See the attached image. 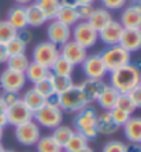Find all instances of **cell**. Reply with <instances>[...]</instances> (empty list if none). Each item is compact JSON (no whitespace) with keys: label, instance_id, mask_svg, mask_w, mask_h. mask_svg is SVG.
Listing matches in <instances>:
<instances>
[{"label":"cell","instance_id":"1","mask_svg":"<svg viewBox=\"0 0 141 152\" xmlns=\"http://www.w3.org/2000/svg\"><path fill=\"white\" fill-rule=\"evenodd\" d=\"M141 70L138 66L129 63L110 73V84L118 93H129L140 85Z\"/></svg>","mask_w":141,"mask_h":152},{"label":"cell","instance_id":"2","mask_svg":"<svg viewBox=\"0 0 141 152\" xmlns=\"http://www.w3.org/2000/svg\"><path fill=\"white\" fill-rule=\"evenodd\" d=\"M96 121H97V113L92 107H85L77 113L74 117V129L75 132L81 133L88 141L97 138L99 133L96 129Z\"/></svg>","mask_w":141,"mask_h":152},{"label":"cell","instance_id":"3","mask_svg":"<svg viewBox=\"0 0 141 152\" xmlns=\"http://www.w3.org/2000/svg\"><path fill=\"white\" fill-rule=\"evenodd\" d=\"M58 100H59L60 110L67 111V113H78L80 110L89 106V102L86 100L84 92L80 88V85L75 84H73L63 93H59V99Z\"/></svg>","mask_w":141,"mask_h":152},{"label":"cell","instance_id":"4","mask_svg":"<svg viewBox=\"0 0 141 152\" xmlns=\"http://www.w3.org/2000/svg\"><path fill=\"white\" fill-rule=\"evenodd\" d=\"M100 55H102V59L104 62V66H106L108 73L115 71L118 69L126 66V64L132 63V53L127 52L125 48H122L119 44L106 47V50Z\"/></svg>","mask_w":141,"mask_h":152},{"label":"cell","instance_id":"5","mask_svg":"<svg viewBox=\"0 0 141 152\" xmlns=\"http://www.w3.org/2000/svg\"><path fill=\"white\" fill-rule=\"evenodd\" d=\"M33 121L39 125L40 127L53 130L55 127L62 125L63 121V111L58 106H50L44 104L41 108L33 113Z\"/></svg>","mask_w":141,"mask_h":152},{"label":"cell","instance_id":"6","mask_svg":"<svg viewBox=\"0 0 141 152\" xmlns=\"http://www.w3.org/2000/svg\"><path fill=\"white\" fill-rule=\"evenodd\" d=\"M71 40L88 50L95 47V44L99 40V33L86 21H80L71 28Z\"/></svg>","mask_w":141,"mask_h":152},{"label":"cell","instance_id":"7","mask_svg":"<svg viewBox=\"0 0 141 152\" xmlns=\"http://www.w3.org/2000/svg\"><path fill=\"white\" fill-rule=\"evenodd\" d=\"M59 47L52 44L51 41H42L40 44L34 47V50H33V62L36 63H40L42 66H45V67L51 69V66L53 64V62L59 58Z\"/></svg>","mask_w":141,"mask_h":152},{"label":"cell","instance_id":"8","mask_svg":"<svg viewBox=\"0 0 141 152\" xmlns=\"http://www.w3.org/2000/svg\"><path fill=\"white\" fill-rule=\"evenodd\" d=\"M40 137H41L40 126L33 119L19 125V126H15V138L19 144L25 145V147L36 145Z\"/></svg>","mask_w":141,"mask_h":152},{"label":"cell","instance_id":"9","mask_svg":"<svg viewBox=\"0 0 141 152\" xmlns=\"http://www.w3.org/2000/svg\"><path fill=\"white\" fill-rule=\"evenodd\" d=\"M26 85L25 73L6 69L0 74V88L3 92H17L19 93Z\"/></svg>","mask_w":141,"mask_h":152},{"label":"cell","instance_id":"10","mask_svg":"<svg viewBox=\"0 0 141 152\" xmlns=\"http://www.w3.org/2000/svg\"><path fill=\"white\" fill-rule=\"evenodd\" d=\"M82 73L85 74L86 78L91 80H103L108 73L104 66V62L102 59L100 53H93V55H88L85 58V60L81 63Z\"/></svg>","mask_w":141,"mask_h":152},{"label":"cell","instance_id":"11","mask_svg":"<svg viewBox=\"0 0 141 152\" xmlns=\"http://www.w3.org/2000/svg\"><path fill=\"white\" fill-rule=\"evenodd\" d=\"M6 115H7L8 125H12L14 127L33 119V111L22 100H18L12 106L7 107Z\"/></svg>","mask_w":141,"mask_h":152},{"label":"cell","instance_id":"12","mask_svg":"<svg viewBox=\"0 0 141 152\" xmlns=\"http://www.w3.org/2000/svg\"><path fill=\"white\" fill-rule=\"evenodd\" d=\"M47 37H48V41H51L52 44L62 47L71 40V28L56 19L50 21V25L47 28Z\"/></svg>","mask_w":141,"mask_h":152},{"label":"cell","instance_id":"13","mask_svg":"<svg viewBox=\"0 0 141 152\" xmlns=\"http://www.w3.org/2000/svg\"><path fill=\"white\" fill-rule=\"evenodd\" d=\"M59 53L60 56L69 60L71 64L74 66H81V63L85 60V58L88 56V50L77 44L75 41L70 40L62 47H59Z\"/></svg>","mask_w":141,"mask_h":152},{"label":"cell","instance_id":"14","mask_svg":"<svg viewBox=\"0 0 141 152\" xmlns=\"http://www.w3.org/2000/svg\"><path fill=\"white\" fill-rule=\"evenodd\" d=\"M121 25L125 29H141V6L133 3L125 6L121 14Z\"/></svg>","mask_w":141,"mask_h":152},{"label":"cell","instance_id":"15","mask_svg":"<svg viewBox=\"0 0 141 152\" xmlns=\"http://www.w3.org/2000/svg\"><path fill=\"white\" fill-rule=\"evenodd\" d=\"M122 33H123V26L121 25L119 21L113 19L106 28L99 32V40L107 47L116 45V44H119Z\"/></svg>","mask_w":141,"mask_h":152},{"label":"cell","instance_id":"16","mask_svg":"<svg viewBox=\"0 0 141 152\" xmlns=\"http://www.w3.org/2000/svg\"><path fill=\"white\" fill-rule=\"evenodd\" d=\"M119 45L130 53L141 50V29H125L121 36Z\"/></svg>","mask_w":141,"mask_h":152},{"label":"cell","instance_id":"17","mask_svg":"<svg viewBox=\"0 0 141 152\" xmlns=\"http://www.w3.org/2000/svg\"><path fill=\"white\" fill-rule=\"evenodd\" d=\"M106 82L103 80H91V78H85L84 81L80 84V88L84 92L85 97L89 103L96 102L99 95L102 93V91L106 86Z\"/></svg>","mask_w":141,"mask_h":152},{"label":"cell","instance_id":"18","mask_svg":"<svg viewBox=\"0 0 141 152\" xmlns=\"http://www.w3.org/2000/svg\"><path fill=\"white\" fill-rule=\"evenodd\" d=\"M113 19L114 18H113V15H111V11L106 10L104 7H100V8H95V10H93L91 18H89L86 22L95 29L96 32L99 33L100 30L106 28Z\"/></svg>","mask_w":141,"mask_h":152},{"label":"cell","instance_id":"19","mask_svg":"<svg viewBox=\"0 0 141 152\" xmlns=\"http://www.w3.org/2000/svg\"><path fill=\"white\" fill-rule=\"evenodd\" d=\"M11 25L17 29L18 32L28 29V19H26V8L23 6H14L10 8L7 12V18H6Z\"/></svg>","mask_w":141,"mask_h":152},{"label":"cell","instance_id":"20","mask_svg":"<svg viewBox=\"0 0 141 152\" xmlns=\"http://www.w3.org/2000/svg\"><path fill=\"white\" fill-rule=\"evenodd\" d=\"M96 129H97V133L102 136H113L118 132L119 126L114 124L108 111H103L102 114H97Z\"/></svg>","mask_w":141,"mask_h":152},{"label":"cell","instance_id":"21","mask_svg":"<svg viewBox=\"0 0 141 152\" xmlns=\"http://www.w3.org/2000/svg\"><path fill=\"white\" fill-rule=\"evenodd\" d=\"M122 127L129 142H141V117H130Z\"/></svg>","mask_w":141,"mask_h":152},{"label":"cell","instance_id":"22","mask_svg":"<svg viewBox=\"0 0 141 152\" xmlns=\"http://www.w3.org/2000/svg\"><path fill=\"white\" fill-rule=\"evenodd\" d=\"M118 96H119V93L116 92L111 85H106L96 102H97V104H99L104 111H110L116 106Z\"/></svg>","mask_w":141,"mask_h":152},{"label":"cell","instance_id":"23","mask_svg":"<svg viewBox=\"0 0 141 152\" xmlns=\"http://www.w3.org/2000/svg\"><path fill=\"white\" fill-rule=\"evenodd\" d=\"M50 71L51 70L48 67H45V66H42V64H40V63H36V62L32 60L25 71L26 81L32 82V84L34 85V84H37V82H40L41 80L48 77Z\"/></svg>","mask_w":141,"mask_h":152},{"label":"cell","instance_id":"24","mask_svg":"<svg viewBox=\"0 0 141 152\" xmlns=\"http://www.w3.org/2000/svg\"><path fill=\"white\" fill-rule=\"evenodd\" d=\"M25 8H26L28 26H30V28H40V26H42L45 22H48L47 21V18H45V15H44V12H42L34 3L26 6Z\"/></svg>","mask_w":141,"mask_h":152},{"label":"cell","instance_id":"25","mask_svg":"<svg viewBox=\"0 0 141 152\" xmlns=\"http://www.w3.org/2000/svg\"><path fill=\"white\" fill-rule=\"evenodd\" d=\"M33 3L44 12L48 22L56 19L58 10L60 7V0H34Z\"/></svg>","mask_w":141,"mask_h":152},{"label":"cell","instance_id":"26","mask_svg":"<svg viewBox=\"0 0 141 152\" xmlns=\"http://www.w3.org/2000/svg\"><path fill=\"white\" fill-rule=\"evenodd\" d=\"M21 100L25 103L26 106H28L33 113L37 111L39 108H41V107L45 104V99H44L40 93L36 92L33 88H29L28 91L21 96Z\"/></svg>","mask_w":141,"mask_h":152},{"label":"cell","instance_id":"27","mask_svg":"<svg viewBox=\"0 0 141 152\" xmlns=\"http://www.w3.org/2000/svg\"><path fill=\"white\" fill-rule=\"evenodd\" d=\"M56 21L73 28L77 22H80L77 17V12H75V7H69V6H62L60 4L56 14Z\"/></svg>","mask_w":141,"mask_h":152},{"label":"cell","instance_id":"28","mask_svg":"<svg viewBox=\"0 0 141 152\" xmlns=\"http://www.w3.org/2000/svg\"><path fill=\"white\" fill-rule=\"evenodd\" d=\"M74 64H71L69 60H66L64 58H62L59 55V58H58L55 62H53V64L51 66V73L55 75H63V77H71L73 75V73H74Z\"/></svg>","mask_w":141,"mask_h":152},{"label":"cell","instance_id":"29","mask_svg":"<svg viewBox=\"0 0 141 152\" xmlns=\"http://www.w3.org/2000/svg\"><path fill=\"white\" fill-rule=\"evenodd\" d=\"M88 145H89L88 140L81 133H78V132L74 130V133L71 134V137L69 138V141L64 145L63 151L64 152H78V151H81V149H84L85 147H88Z\"/></svg>","mask_w":141,"mask_h":152},{"label":"cell","instance_id":"30","mask_svg":"<svg viewBox=\"0 0 141 152\" xmlns=\"http://www.w3.org/2000/svg\"><path fill=\"white\" fill-rule=\"evenodd\" d=\"M37 152H62V147L58 144L51 134L48 136H41L40 140L36 144Z\"/></svg>","mask_w":141,"mask_h":152},{"label":"cell","instance_id":"31","mask_svg":"<svg viewBox=\"0 0 141 152\" xmlns=\"http://www.w3.org/2000/svg\"><path fill=\"white\" fill-rule=\"evenodd\" d=\"M74 133V130L71 129L70 126H67V125H59L58 127H55L52 130V137L53 140L58 142V144L62 147V149L64 148V145H66V142L69 141V138L71 137V134Z\"/></svg>","mask_w":141,"mask_h":152},{"label":"cell","instance_id":"32","mask_svg":"<svg viewBox=\"0 0 141 152\" xmlns=\"http://www.w3.org/2000/svg\"><path fill=\"white\" fill-rule=\"evenodd\" d=\"M29 63H30V60H29V58L26 56L25 53L8 56L7 62H6L7 69H11V70H15V71H21V73H25Z\"/></svg>","mask_w":141,"mask_h":152},{"label":"cell","instance_id":"33","mask_svg":"<svg viewBox=\"0 0 141 152\" xmlns=\"http://www.w3.org/2000/svg\"><path fill=\"white\" fill-rule=\"evenodd\" d=\"M4 47H6V51H7L8 56H14V55L25 53L26 48H28V44H26V42L17 34L14 39H11Z\"/></svg>","mask_w":141,"mask_h":152},{"label":"cell","instance_id":"34","mask_svg":"<svg viewBox=\"0 0 141 152\" xmlns=\"http://www.w3.org/2000/svg\"><path fill=\"white\" fill-rule=\"evenodd\" d=\"M17 34H18V30L11 25L7 19H0V44L6 45Z\"/></svg>","mask_w":141,"mask_h":152},{"label":"cell","instance_id":"35","mask_svg":"<svg viewBox=\"0 0 141 152\" xmlns=\"http://www.w3.org/2000/svg\"><path fill=\"white\" fill-rule=\"evenodd\" d=\"M33 89H34L37 93H40L44 99H47V97H50V96H52V95L56 93L55 92V88H53L52 81H51L50 74H48L47 78H44V80H41L40 82H37V84L33 85Z\"/></svg>","mask_w":141,"mask_h":152},{"label":"cell","instance_id":"36","mask_svg":"<svg viewBox=\"0 0 141 152\" xmlns=\"http://www.w3.org/2000/svg\"><path fill=\"white\" fill-rule=\"evenodd\" d=\"M51 81L53 84V88H55V92L59 95V93H63L64 91L70 88L71 85L74 84L73 82V78L71 77H63V75H55L52 73H50Z\"/></svg>","mask_w":141,"mask_h":152},{"label":"cell","instance_id":"37","mask_svg":"<svg viewBox=\"0 0 141 152\" xmlns=\"http://www.w3.org/2000/svg\"><path fill=\"white\" fill-rule=\"evenodd\" d=\"M108 113H110V115H111V119L114 121V124L118 125L119 127L123 126L132 117V114L126 113V111L119 108V107H114L113 110H110Z\"/></svg>","mask_w":141,"mask_h":152},{"label":"cell","instance_id":"38","mask_svg":"<svg viewBox=\"0 0 141 152\" xmlns=\"http://www.w3.org/2000/svg\"><path fill=\"white\" fill-rule=\"evenodd\" d=\"M115 107H119V108L125 110L129 114H133L134 111H136V107H134L133 102H132V99H130V96L127 95V93H119Z\"/></svg>","mask_w":141,"mask_h":152},{"label":"cell","instance_id":"39","mask_svg":"<svg viewBox=\"0 0 141 152\" xmlns=\"http://www.w3.org/2000/svg\"><path fill=\"white\" fill-rule=\"evenodd\" d=\"M93 10H95L93 4H77L75 6V12H77L78 21H88Z\"/></svg>","mask_w":141,"mask_h":152},{"label":"cell","instance_id":"40","mask_svg":"<svg viewBox=\"0 0 141 152\" xmlns=\"http://www.w3.org/2000/svg\"><path fill=\"white\" fill-rule=\"evenodd\" d=\"M125 147H126L125 142L119 140H111L103 145L102 152H125Z\"/></svg>","mask_w":141,"mask_h":152},{"label":"cell","instance_id":"41","mask_svg":"<svg viewBox=\"0 0 141 152\" xmlns=\"http://www.w3.org/2000/svg\"><path fill=\"white\" fill-rule=\"evenodd\" d=\"M100 1H102L103 7L108 11L123 10V7L127 3V0H100Z\"/></svg>","mask_w":141,"mask_h":152},{"label":"cell","instance_id":"42","mask_svg":"<svg viewBox=\"0 0 141 152\" xmlns=\"http://www.w3.org/2000/svg\"><path fill=\"white\" fill-rule=\"evenodd\" d=\"M127 95L130 96V99H132V102H133L134 107H136V110L141 108V86L140 85L136 86L133 91H130Z\"/></svg>","mask_w":141,"mask_h":152},{"label":"cell","instance_id":"43","mask_svg":"<svg viewBox=\"0 0 141 152\" xmlns=\"http://www.w3.org/2000/svg\"><path fill=\"white\" fill-rule=\"evenodd\" d=\"M1 97H3V100H4V103H6L7 107L12 106V104L17 103L18 100H21V96H19V93H17V92H3L1 93Z\"/></svg>","mask_w":141,"mask_h":152},{"label":"cell","instance_id":"44","mask_svg":"<svg viewBox=\"0 0 141 152\" xmlns=\"http://www.w3.org/2000/svg\"><path fill=\"white\" fill-rule=\"evenodd\" d=\"M125 152H141L140 142H127L125 147Z\"/></svg>","mask_w":141,"mask_h":152},{"label":"cell","instance_id":"45","mask_svg":"<svg viewBox=\"0 0 141 152\" xmlns=\"http://www.w3.org/2000/svg\"><path fill=\"white\" fill-rule=\"evenodd\" d=\"M18 36L21 37L23 41L26 42V44H29V42L33 40V36L30 32H28V29H25V30H21V32H18Z\"/></svg>","mask_w":141,"mask_h":152},{"label":"cell","instance_id":"46","mask_svg":"<svg viewBox=\"0 0 141 152\" xmlns=\"http://www.w3.org/2000/svg\"><path fill=\"white\" fill-rule=\"evenodd\" d=\"M8 59V53L6 51V47L3 44H0V64H4Z\"/></svg>","mask_w":141,"mask_h":152},{"label":"cell","instance_id":"47","mask_svg":"<svg viewBox=\"0 0 141 152\" xmlns=\"http://www.w3.org/2000/svg\"><path fill=\"white\" fill-rule=\"evenodd\" d=\"M7 125H8V121H7L6 111H0V127H1V129H4Z\"/></svg>","mask_w":141,"mask_h":152},{"label":"cell","instance_id":"48","mask_svg":"<svg viewBox=\"0 0 141 152\" xmlns=\"http://www.w3.org/2000/svg\"><path fill=\"white\" fill-rule=\"evenodd\" d=\"M60 4L62 6H69V7H75L77 1L75 0H60Z\"/></svg>","mask_w":141,"mask_h":152},{"label":"cell","instance_id":"49","mask_svg":"<svg viewBox=\"0 0 141 152\" xmlns=\"http://www.w3.org/2000/svg\"><path fill=\"white\" fill-rule=\"evenodd\" d=\"M14 1L17 3V6H23V7H26L29 4H32L34 0H14Z\"/></svg>","mask_w":141,"mask_h":152},{"label":"cell","instance_id":"50","mask_svg":"<svg viewBox=\"0 0 141 152\" xmlns=\"http://www.w3.org/2000/svg\"><path fill=\"white\" fill-rule=\"evenodd\" d=\"M6 110H7V106H6L3 97H1V95H0V111H6Z\"/></svg>","mask_w":141,"mask_h":152},{"label":"cell","instance_id":"51","mask_svg":"<svg viewBox=\"0 0 141 152\" xmlns=\"http://www.w3.org/2000/svg\"><path fill=\"white\" fill-rule=\"evenodd\" d=\"M77 4H93L95 0H75Z\"/></svg>","mask_w":141,"mask_h":152},{"label":"cell","instance_id":"52","mask_svg":"<svg viewBox=\"0 0 141 152\" xmlns=\"http://www.w3.org/2000/svg\"><path fill=\"white\" fill-rule=\"evenodd\" d=\"M78 152H95V149H93L92 147H89V145H88V147H85L84 149H81V151H78Z\"/></svg>","mask_w":141,"mask_h":152},{"label":"cell","instance_id":"53","mask_svg":"<svg viewBox=\"0 0 141 152\" xmlns=\"http://www.w3.org/2000/svg\"><path fill=\"white\" fill-rule=\"evenodd\" d=\"M3 136H4V129L0 127V142H1V140H3Z\"/></svg>","mask_w":141,"mask_h":152},{"label":"cell","instance_id":"54","mask_svg":"<svg viewBox=\"0 0 141 152\" xmlns=\"http://www.w3.org/2000/svg\"><path fill=\"white\" fill-rule=\"evenodd\" d=\"M4 151V147L1 145V142H0V152H3Z\"/></svg>","mask_w":141,"mask_h":152},{"label":"cell","instance_id":"55","mask_svg":"<svg viewBox=\"0 0 141 152\" xmlns=\"http://www.w3.org/2000/svg\"><path fill=\"white\" fill-rule=\"evenodd\" d=\"M3 152H15V151H12V149H4Z\"/></svg>","mask_w":141,"mask_h":152},{"label":"cell","instance_id":"56","mask_svg":"<svg viewBox=\"0 0 141 152\" xmlns=\"http://www.w3.org/2000/svg\"><path fill=\"white\" fill-rule=\"evenodd\" d=\"M138 4H140V6H141V0H138Z\"/></svg>","mask_w":141,"mask_h":152},{"label":"cell","instance_id":"57","mask_svg":"<svg viewBox=\"0 0 141 152\" xmlns=\"http://www.w3.org/2000/svg\"><path fill=\"white\" fill-rule=\"evenodd\" d=\"M132 1H138V0H132Z\"/></svg>","mask_w":141,"mask_h":152},{"label":"cell","instance_id":"58","mask_svg":"<svg viewBox=\"0 0 141 152\" xmlns=\"http://www.w3.org/2000/svg\"><path fill=\"white\" fill-rule=\"evenodd\" d=\"M140 86H141V80H140Z\"/></svg>","mask_w":141,"mask_h":152},{"label":"cell","instance_id":"59","mask_svg":"<svg viewBox=\"0 0 141 152\" xmlns=\"http://www.w3.org/2000/svg\"><path fill=\"white\" fill-rule=\"evenodd\" d=\"M62 152H64V151H62Z\"/></svg>","mask_w":141,"mask_h":152},{"label":"cell","instance_id":"60","mask_svg":"<svg viewBox=\"0 0 141 152\" xmlns=\"http://www.w3.org/2000/svg\"><path fill=\"white\" fill-rule=\"evenodd\" d=\"M140 144H141V142H140Z\"/></svg>","mask_w":141,"mask_h":152}]
</instances>
